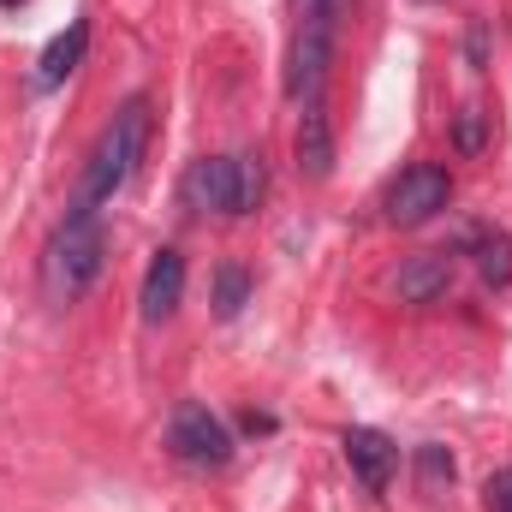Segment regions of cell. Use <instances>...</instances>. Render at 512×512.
Masks as SVG:
<instances>
[{"label": "cell", "mask_w": 512, "mask_h": 512, "mask_svg": "<svg viewBox=\"0 0 512 512\" xmlns=\"http://www.w3.org/2000/svg\"><path fill=\"white\" fill-rule=\"evenodd\" d=\"M143 143H149V96H131L126 108L102 126L90 161H84V173H78V191H72V209H66V215H96L131 173H137Z\"/></svg>", "instance_id": "obj_1"}, {"label": "cell", "mask_w": 512, "mask_h": 512, "mask_svg": "<svg viewBox=\"0 0 512 512\" xmlns=\"http://www.w3.org/2000/svg\"><path fill=\"white\" fill-rule=\"evenodd\" d=\"M102 262H108V233L96 215H66L42 251V298L54 310H72L96 280H102Z\"/></svg>", "instance_id": "obj_2"}, {"label": "cell", "mask_w": 512, "mask_h": 512, "mask_svg": "<svg viewBox=\"0 0 512 512\" xmlns=\"http://www.w3.org/2000/svg\"><path fill=\"white\" fill-rule=\"evenodd\" d=\"M185 209L197 215H251L268 191L262 155H203L185 167Z\"/></svg>", "instance_id": "obj_3"}, {"label": "cell", "mask_w": 512, "mask_h": 512, "mask_svg": "<svg viewBox=\"0 0 512 512\" xmlns=\"http://www.w3.org/2000/svg\"><path fill=\"white\" fill-rule=\"evenodd\" d=\"M167 447H173V459L191 465V471H221V465L233 459L227 423H221L209 405H197V399H185V405L167 417Z\"/></svg>", "instance_id": "obj_4"}, {"label": "cell", "mask_w": 512, "mask_h": 512, "mask_svg": "<svg viewBox=\"0 0 512 512\" xmlns=\"http://www.w3.org/2000/svg\"><path fill=\"white\" fill-rule=\"evenodd\" d=\"M447 203H453V179H447V167H435V161H411V167L387 185V227H423V221H435Z\"/></svg>", "instance_id": "obj_5"}, {"label": "cell", "mask_w": 512, "mask_h": 512, "mask_svg": "<svg viewBox=\"0 0 512 512\" xmlns=\"http://www.w3.org/2000/svg\"><path fill=\"white\" fill-rule=\"evenodd\" d=\"M328 60H334V18L298 24V36H292V66H286V90H292L298 102H316V96H322V78H328Z\"/></svg>", "instance_id": "obj_6"}, {"label": "cell", "mask_w": 512, "mask_h": 512, "mask_svg": "<svg viewBox=\"0 0 512 512\" xmlns=\"http://www.w3.org/2000/svg\"><path fill=\"white\" fill-rule=\"evenodd\" d=\"M346 465L358 471V483L370 495H382L393 483V465H399V447L387 441L382 429H346Z\"/></svg>", "instance_id": "obj_7"}, {"label": "cell", "mask_w": 512, "mask_h": 512, "mask_svg": "<svg viewBox=\"0 0 512 512\" xmlns=\"http://www.w3.org/2000/svg\"><path fill=\"white\" fill-rule=\"evenodd\" d=\"M185 298V256L179 251H155L149 256V274H143V322H167Z\"/></svg>", "instance_id": "obj_8"}, {"label": "cell", "mask_w": 512, "mask_h": 512, "mask_svg": "<svg viewBox=\"0 0 512 512\" xmlns=\"http://www.w3.org/2000/svg\"><path fill=\"white\" fill-rule=\"evenodd\" d=\"M292 149H298V173L304 179H328L334 173V126H328V108L322 102H304Z\"/></svg>", "instance_id": "obj_9"}, {"label": "cell", "mask_w": 512, "mask_h": 512, "mask_svg": "<svg viewBox=\"0 0 512 512\" xmlns=\"http://www.w3.org/2000/svg\"><path fill=\"white\" fill-rule=\"evenodd\" d=\"M399 298L405 304H435L447 286H453V256L447 251H423V256H411L405 268H399Z\"/></svg>", "instance_id": "obj_10"}, {"label": "cell", "mask_w": 512, "mask_h": 512, "mask_svg": "<svg viewBox=\"0 0 512 512\" xmlns=\"http://www.w3.org/2000/svg\"><path fill=\"white\" fill-rule=\"evenodd\" d=\"M84 42H90V24H84V18H72V24H66V30L42 48V60H36V90H60V84L78 72Z\"/></svg>", "instance_id": "obj_11"}, {"label": "cell", "mask_w": 512, "mask_h": 512, "mask_svg": "<svg viewBox=\"0 0 512 512\" xmlns=\"http://www.w3.org/2000/svg\"><path fill=\"white\" fill-rule=\"evenodd\" d=\"M245 304H251V274H245L239 262H221V268H215V316L233 322Z\"/></svg>", "instance_id": "obj_12"}, {"label": "cell", "mask_w": 512, "mask_h": 512, "mask_svg": "<svg viewBox=\"0 0 512 512\" xmlns=\"http://www.w3.org/2000/svg\"><path fill=\"white\" fill-rule=\"evenodd\" d=\"M477 274L489 286H512V239L507 233H477Z\"/></svg>", "instance_id": "obj_13"}, {"label": "cell", "mask_w": 512, "mask_h": 512, "mask_svg": "<svg viewBox=\"0 0 512 512\" xmlns=\"http://www.w3.org/2000/svg\"><path fill=\"white\" fill-rule=\"evenodd\" d=\"M489 137H495V114H483V108H459L453 114V149L459 155H483Z\"/></svg>", "instance_id": "obj_14"}, {"label": "cell", "mask_w": 512, "mask_h": 512, "mask_svg": "<svg viewBox=\"0 0 512 512\" xmlns=\"http://www.w3.org/2000/svg\"><path fill=\"white\" fill-rule=\"evenodd\" d=\"M417 465H423V483H429V489L453 483V459H447L441 447H423V453H417Z\"/></svg>", "instance_id": "obj_15"}, {"label": "cell", "mask_w": 512, "mask_h": 512, "mask_svg": "<svg viewBox=\"0 0 512 512\" xmlns=\"http://www.w3.org/2000/svg\"><path fill=\"white\" fill-rule=\"evenodd\" d=\"M489 512H512V465L489 477Z\"/></svg>", "instance_id": "obj_16"}, {"label": "cell", "mask_w": 512, "mask_h": 512, "mask_svg": "<svg viewBox=\"0 0 512 512\" xmlns=\"http://www.w3.org/2000/svg\"><path fill=\"white\" fill-rule=\"evenodd\" d=\"M292 12H298V24H316V18H334L340 0H292Z\"/></svg>", "instance_id": "obj_17"}, {"label": "cell", "mask_w": 512, "mask_h": 512, "mask_svg": "<svg viewBox=\"0 0 512 512\" xmlns=\"http://www.w3.org/2000/svg\"><path fill=\"white\" fill-rule=\"evenodd\" d=\"M0 6H18V0H0Z\"/></svg>", "instance_id": "obj_18"}]
</instances>
